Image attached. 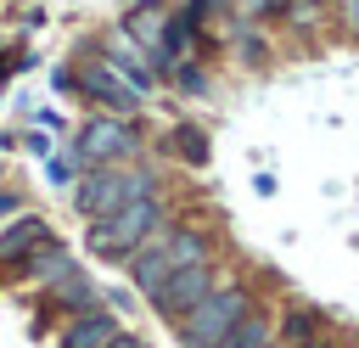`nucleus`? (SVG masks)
Masks as SVG:
<instances>
[{
    "label": "nucleus",
    "instance_id": "5",
    "mask_svg": "<svg viewBox=\"0 0 359 348\" xmlns=\"http://www.w3.org/2000/svg\"><path fill=\"white\" fill-rule=\"evenodd\" d=\"M73 152H79V163H95V168H112L118 157H129V152H135V129H129L123 118H90V123L79 129V140H73Z\"/></svg>",
    "mask_w": 359,
    "mask_h": 348
},
{
    "label": "nucleus",
    "instance_id": "15",
    "mask_svg": "<svg viewBox=\"0 0 359 348\" xmlns=\"http://www.w3.org/2000/svg\"><path fill=\"white\" fill-rule=\"evenodd\" d=\"M286 331H292V337H314V320H309L303 309H292V314H286Z\"/></svg>",
    "mask_w": 359,
    "mask_h": 348
},
{
    "label": "nucleus",
    "instance_id": "20",
    "mask_svg": "<svg viewBox=\"0 0 359 348\" xmlns=\"http://www.w3.org/2000/svg\"><path fill=\"white\" fill-rule=\"evenodd\" d=\"M269 348H280V342H269Z\"/></svg>",
    "mask_w": 359,
    "mask_h": 348
},
{
    "label": "nucleus",
    "instance_id": "9",
    "mask_svg": "<svg viewBox=\"0 0 359 348\" xmlns=\"http://www.w3.org/2000/svg\"><path fill=\"white\" fill-rule=\"evenodd\" d=\"M112 337H118V326L90 309V314H73V326L62 331V348H107Z\"/></svg>",
    "mask_w": 359,
    "mask_h": 348
},
{
    "label": "nucleus",
    "instance_id": "7",
    "mask_svg": "<svg viewBox=\"0 0 359 348\" xmlns=\"http://www.w3.org/2000/svg\"><path fill=\"white\" fill-rule=\"evenodd\" d=\"M79 84H84V95H95L101 107H112V112H129V107H140V90L107 62V56H95V62H84V73H79Z\"/></svg>",
    "mask_w": 359,
    "mask_h": 348
},
{
    "label": "nucleus",
    "instance_id": "6",
    "mask_svg": "<svg viewBox=\"0 0 359 348\" xmlns=\"http://www.w3.org/2000/svg\"><path fill=\"white\" fill-rule=\"evenodd\" d=\"M208 292H213V264H185V269H174V275L151 292V309H157L163 320H180V314H191Z\"/></svg>",
    "mask_w": 359,
    "mask_h": 348
},
{
    "label": "nucleus",
    "instance_id": "14",
    "mask_svg": "<svg viewBox=\"0 0 359 348\" xmlns=\"http://www.w3.org/2000/svg\"><path fill=\"white\" fill-rule=\"evenodd\" d=\"M174 152H180L185 163H208V140H202L196 129H174Z\"/></svg>",
    "mask_w": 359,
    "mask_h": 348
},
{
    "label": "nucleus",
    "instance_id": "12",
    "mask_svg": "<svg viewBox=\"0 0 359 348\" xmlns=\"http://www.w3.org/2000/svg\"><path fill=\"white\" fill-rule=\"evenodd\" d=\"M56 303H67V309H79V314H90V281L73 269V275H62L56 281Z\"/></svg>",
    "mask_w": 359,
    "mask_h": 348
},
{
    "label": "nucleus",
    "instance_id": "11",
    "mask_svg": "<svg viewBox=\"0 0 359 348\" xmlns=\"http://www.w3.org/2000/svg\"><path fill=\"white\" fill-rule=\"evenodd\" d=\"M22 264H28V275H34V281H45V286H56L62 275H73V258H67L62 247H50V241H45V247H34Z\"/></svg>",
    "mask_w": 359,
    "mask_h": 348
},
{
    "label": "nucleus",
    "instance_id": "10",
    "mask_svg": "<svg viewBox=\"0 0 359 348\" xmlns=\"http://www.w3.org/2000/svg\"><path fill=\"white\" fill-rule=\"evenodd\" d=\"M269 342H275V337H269V320H264L258 309H247V314H241L213 348H269Z\"/></svg>",
    "mask_w": 359,
    "mask_h": 348
},
{
    "label": "nucleus",
    "instance_id": "2",
    "mask_svg": "<svg viewBox=\"0 0 359 348\" xmlns=\"http://www.w3.org/2000/svg\"><path fill=\"white\" fill-rule=\"evenodd\" d=\"M151 230H163V202H157V196H135V202H123L118 213H107V219L90 225V253H101V258H129Z\"/></svg>",
    "mask_w": 359,
    "mask_h": 348
},
{
    "label": "nucleus",
    "instance_id": "3",
    "mask_svg": "<svg viewBox=\"0 0 359 348\" xmlns=\"http://www.w3.org/2000/svg\"><path fill=\"white\" fill-rule=\"evenodd\" d=\"M135 196H157V180L146 174V168H90L84 180H79V191H73V202H79V213L95 225V219H107V213H118L123 202H135Z\"/></svg>",
    "mask_w": 359,
    "mask_h": 348
},
{
    "label": "nucleus",
    "instance_id": "18",
    "mask_svg": "<svg viewBox=\"0 0 359 348\" xmlns=\"http://www.w3.org/2000/svg\"><path fill=\"white\" fill-rule=\"evenodd\" d=\"M0 213H11V191H0Z\"/></svg>",
    "mask_w": 359,
    "mask_h": 348
},
{
    "label": "nucleus",
    "instance_id": "13",
    "mask_svg": "<svg viewBox=\"0 0 359 348\" xmlns=\"http://www.w3.org/2000/svg\"><path fill=\"white\" fill-rule=\"evenodd\" d=\"M129 34H140L146 45H157V39H163V11H157V6H146L140 17H129Z\"/></svg>",
    "mask_w": 359,
    "mask_h": 348
},
{
    "label": "nucleus",
    "instance_id": "8",
    "mask_svg": "<svg viewBox=\"0 0 359 348\" xmlns=\"http://www.w3.org/2000/svg\"><path fill=\"white\" fill-rule=\"evenodd\" d=\"M39 241H50V236H45V219H17V225H6V230H0V264H22Z\"/></svg>",
    "mask_w": 359,
    "mask_h": 348
},
{
    "label": "nucleus",
    "instance_id": "16",
    "mask_svg": "<svg viewBox=\"0 0 359 348\" xmlns=\"http://www.w3.org/2000/svg\"><path fill=\"white\" fill-rule=\"evenodd\" d=\"M107 348H151V342H140V337H123V331H118V337H112Z\"/></svg>",
    "mask_w": 359,
    "mask_h": 348
},
{
    "label": "nucleus",
    "instance_id": "1",
    "mask_svg": "<svg viewBox=\"0 0 359 348\" xmlns=\"http://www.w3.org/2000/svg\"><path fill=\"white\" fill-rule=\"evenodd\" d=\"M185 264H208V236L191 230V225H180V230H151V236L129 253L135 286H140L146 297H151L174 269H185Z\"/></svg>",
    "mask_w": 359,
    "mask_h": 348
},
{
    "label": "nucleus",
    "instance_id": "17",
    "mask_svg": "<svg viewBox=\"0 0 359 348\" xmlns=\"http://www.w3.org/2000/svg\"><path fill=\"white\" fill-rule=\"evenodd\" d=\"M342 17H348V28H359V0H342Z\"/></svg>",
    "mask_w": 359,
    "mask_h": 348
},
{
    "label": "nucleus",
    "instance_id": "19",
    "mask_svg": "<svg viewBox=\"0 0 359 348\" xmlns=\"http://www.w3.org/2000/svg\"><path fill=\"white\" fill-rule=\"evenodd\" d=\"M258 6H269V11H275V6H286V0H258Z\"/></svg>",
    "mask_w": 359,
    "mask_h": 348
},
{
    "label": "nucleus",
    "instance_id": "4",
    "mask_svg": "<svg viewBox=\"0 0 359 348\" xmlns=\"http://www.w3.org/2000/svg\"><path fill=\"white\" fill-rule=\"evenodd\" d=\"M247 309H252V297H247V286H241V281H224V286L213 281V292H208L191 314H180L174 326H180V337H185L191 348H213V342H219V337H224Z\"/></svg>",
    "mask_w": 359,
    "mask_h": 348
}]
</instances>
